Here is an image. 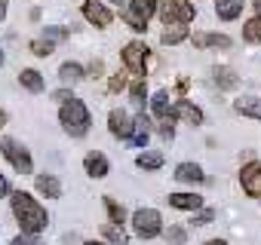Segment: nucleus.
Here are the masks:
<instances>
[{"label":"nucleus","mask_w":261,"mask_h":245,"mask_svg":"<svg viewBox=\"0 0 261 245\" xmlns=\"http://www.w3.org/2000/svg\"><path fill=\"white\" fill-rule=\"evenodd\" d=\"M13 215L19 218L22 224V233H43L46 224H49V215L46 208L25 190H16L13 193Z\"/></svg>","instance_id":"1"},{"label":"nucleus","mask_w":261,"mask_h":245,"mask_svg":"<svg viewBox=\"0 0 261 245\" xmlns=\"http://www.w3.org/2000/svg\"><path fill=\"white\" fill-rule=\"evenodd\" d=\"M59 119H62L65 132L74 135V138H83V135L89 132V110H86V104H83L80 98H74V95H71L68 101H62Z\"/></svg>","instance_id":"2"},{"label":"nucleus","mask_w":261,"mask_h":245,"mask_svg":"<svg viewBox=\"0 0 261 245\" xmlns=\"http://www.w3.org/2000/svg\"><path fill=\"white\" fill-rule=\"evenodd\" d=\"M157 13H160L163 25H188L197 16L191 0H157Z\"/></svg>","instance_id":"3"},{"label":"nucleus","mask_w":261,"mask_h":245,"mask_svg":"<svg viewBox=\"0 0 261 245\" xmlns=\"http://www.w3.org/2000/svg\"><path fill=\"white\" fill-rule=\"evenodd\" d=\"M154 13H157V0H133L123 13V22L133 31H148V22Z\"/></svg>","instance_id":"4"},{"label":"nucleus","mask_w":261,"mask_h":245,"mask_svg":"<svg viewBox=\"0 0 261 245\" xmlns=\"http://www.w3.org/2000/svg\"><path fill=\"white\" fill-rule=\"evenodd\" d=\"M133 233H136L139 239H154V236H160V233H163V218H160V211H154V208H139V211L133 215Z\"/></svg>","instance_id":"5"},{"label":"nucleus","mask_w":261,"mask_h":245,"mask_svg":"<svg viewBox=\"0 0 261 245\" xmlns=\"http://www.w3.org/2000/svg\"><path fill=\"white\" fill-rule=\"evenodd\" d=\"M0 150H4V157L10 160V166L19 172V175H31L34 172V163H31V154L19 144V141H13V138H4L0 141Z\"/></svg>","instance_id":"6"},{"label":"nucleus","mask_w":261,"mask_h":245,"mask_svg":"<svg viewBox=\"0 0 261 245\" xmlns=\"http://www.w3.org/2000/svg\"><path fill=\"white\" fill-rule=\"evenodd\" d=\"M123 62H126V68L133 71L136 77H145L148 46H145V43H139V40H133V43H126V49H123Z\"/></svg>","instance_id":"7"},{"label":"nucleus","mask_w":261,"mask_h":245,"mask_svg":"<svg viewBox=\"0 0 261 245\" xmlns=\"http://www.w3.org/2000/svg\"><path fill=\"white\" fill-rule=\"evenodd\" d=\"M83 16H86V22H92L95 28H108V25L114 22L111 10H108L105 4H98V0H86V4H83Z\"/></svg>","instance_id":"8"},{"label":"nucleus","mask_w":261,"mask_h":245,"mask_svg":"<svg viewBox=\"0 0 261 245\" xmlns=\"http://www.w3.org/2000/svg\"><path fill=\"white\" fill-rule=\"evenodd\" d=\"M240 184L249 196H261V163H249L240 172Z\"/></svg>","instance_id":"9"},{"label":"nucleus","mask_w":261,"mask_h":245,"mask_svg":"<svg viewBox=\"0 0 261 245\" xmlns=\"http://www.w3.org/2000/svg\"><path fill=\"white\" fill-rule=\"evenodd\" d=\"M108 129H111V135L129 141V135H133V119H129L126 110H111V116H108Z\"/></svg>","instance_id":"10"},{"label":"nucleus","mask_w":261,"mask_h":245,"mask_svg":"<svg viewBox=\"0 0 261 245\" xmlns=\"http://www.w3.org/2000/svg\"><path fill=\"white\" fill-rule=\"evenodd\" d=\"M148 138H151V119H148L145 113H139V116L133 119V135H129V141H133L136 147H145Z\"/></svg>","instance_id":"11"},{"label":"nucleus","mask_w":261,"mask_h":245,"mask_svg":"<svg viewBox=\"0 0 261 245\" xmlns=\"http://www.w3.org/2000/svg\"><path fill=\"white\" fill-rule=\"evenodd\" d=\"M169 205L181 208V211H200L203 208V196H197V193H169Z\"/></svg>","instance_id":"12"},{"label":"nucleus","mask_w":261,"mask_h":245,"mask_svg":"<svg viewBox=\"0 0 261 245\" xmlns=\"http://www.w3.org/2000/svg\"><path fill=\"white\" fill-rule=\"evenodd\" d=\"M243 7H246L243 0H215V16L221 22H233V19H240Z\"/></svg>","instance_id":"13"},{"label":"nucleus","mask_w":261,"mask_h":245,"mask_svg":"<svg viewBox=\"0 0 261 245\" xmlns=\"http://www.w3.org/2000/svg\"><path fill=\"white\" fill-rule=\"evenodd\" d=\"M194 46L197 49H230V37L227 34H194Z\"/></svg>","instance_id":"14"},{"label":"nucleus","mask_w":261,"mask_h":245,"mask_svg":"<svg viewBox=\"0 0 261 245\" xmlns=\"http://www.w3.org/2000/svg\"><path fill=\"white\" fill-rule=\"evenodd\" d=\"M83 169H86V175H89V178H105V175H108V160H105V154H98V150L86 154Z\"/></svg>","instance_id":"15"},{"label":"nucleus","mask_w":261,"mask_h":245,"mask_svg":"<svg viewBox=\"0 0 261 245\" xmlns=\"http://www.w3.org/2000/svg\"><path fill=\"white\" fill-rule=\"evenodd\" d=\"M172 116H178V119L191 122V126H200V122H203V110H200V107H194L191 101H178V104L172 107Z\"/></svg>","instance_id":"16"},{"label":"nucleus","mask_w":261,"mask_h":245,"mask_svg":"<svg viewBox=\"0 0 261 245\" xmlns=\"http://www.w3.org/2000/svg\"><path fill=\"white\" fill-rule=\"evenodd\" d=\"M175 178L185 181V184H203V181H206V175H203V169H200L197 163H181V166L175 169Z\"/></svg>","instance_id":"17"},{"label":"nucleus","mask_w":261,"mask_h":245,"mask_svg":"<svg viewBox=\"0 0 261 245\" xmlns=\"http://www.w3.org/2000/svg\"><path fill=\"white\" fill-rule=\"evenodd\" d=\"M37 190L46 196V199H59L62 196V184L56 175H37Z\"/></svg>","instance_id":"18"},{"label":"nucleus","mask_w":261,"mask_h":245,"mask_svg":"<svg viewBox=\"0 0 261 245\" xmlns=\"http://www.w3.org/2000/svg\"><path fill=\"white\" fill-rule=\"evenodd\" d=\"M151 110L157 113V119H175V116H172V104H169V95H166V92H157V95L151 98Z\"/></svg>","instance_id":"19"},{"label":"nucleus","mask_w":261,"mask_h":245,"mask_svg":"<svg viewBox=\"0 0 261 245\" xmlns=\"http://www.w3.org/2000/svg\"><path fill=\"white\" fill-rule=\"evenodd\" d=\"M19 80H22V86H25L28 92H34V95H37V92H43V77H40L34 68H25V71L19 74Z\"/></svg>","instance_id":"20"},{"label":"nucleus","mask_w":261,"mask_h":245,"mask_svg":"<svg viewBox=\"0 0 261 245\" xmlns=\"http://www.w3.org/2000/svg\"><path fill=\"white\" fill-rule=\"evenodd\" d=\"M136 166H139V169H145V172H157V169L163 166V154H154V150H145V154H139V160H136Z\"/></svg>","instance_id":"21"},{"label":"nucleus","mask_w":261,"mask_h":245,"mask_svg":"<svg viewBox=\"0 0 261 245\" xmlns=\"http://www.w3.org/2000/svg\"><path fill=\"white\" fill-rule=\"evenodd\" d=\"M233 107H237V113H243V116L261 119V101H258V98H240Z\"/></svg>","instance_id":"22"},{"label":"nucleus","mask_w":261,"mask_h":245,"mask_svg":"<svg viewBox=\"0 0 261 245\" xmlns=\"http://www.w3.org/2000/svg\"><path fill=\"white\" fill-rule=\"evenodd\" d=\"M59 77H62V83H80L83 80V68L77 62H65L59 68Z\"/></svg>","instance_id":"23"},{"label":"nucleus","mask_w":261,"mask_h":245,"mask_svg":"<svg viewBox=\"0 0 261 245\" xmlns=\"http://www.w3.org/2000/svg\"><path fill=\"white\" fill-rule=\"evenodd\" d=\"M243 40L246 43H261V13L243 25Z\"/></svg>","instance_id":"24"},{"label":"nucleus","mask_w":261,"mask_h":245,"mask_svg":"<svg viewBox=\"0 0 261 245\" xmlns=\"http://www.w3.org/2000/svg\"><path fill=\"white\" fill-rule=\"evenodd\" d=\"M212 74H215L218 89H237V83H240V80H237V74H233L230 68H215Z\"/></svg>","instance_id":"25"},{"label":"nucleus","mask_w":261,"mask_h":245,"mask_svg":"<svg viewBox=\"0 0 261 245\" xmlns=\"http://www.w3.org/2000/svg\"><path fill=\"white\" fill-rule=\"evenodd\" d=\"M105 236L111 239V245H129V233L120 227V224H105Z\"/></svg>","instance_id":"26"},{"label":"nucleus","mask_w":261,"mask_h":245,"mask_svg":"<svg viewBox=\"0 0 261 245\" xmlns=\"http://www.w3.org/2000/svg\"><path fill=\"white\" fill-rule=\"evenodd\" d=\"M163 46H175V43H181V40H188V28H169L166 25V31H163Z\"/></svg>","instance_id":"27"},{"label":"nucleus","mask_w":261,"mask_h":245,"mask_svg":"<svg viewBox=\"0 0 261 245\" xmlns=\"http://www.w3.org/2000/svg\"><path fill=\"white\" fill-rule=\"evenodd\" d=\"M129 95H133V101L142 107L145 104V98H148V86H145V77H139L136 83H133V89H129Z\"/></svg>","instance_id":"28"},{"label":"nucleus","mask_w":261,"mask_h":245,"mask_svg":"<svg viewBox=\"0 0 261 245\" xmlns=\"http://www.w3.org/2000/svg\"><path fill=\"white\" fill-rule=\"evenodd\" d=\"M105 205H108V215H111V221H114V224H123V218H126V211H123V205H120L117 199H111V196L105 199Z\"/></svg>","instance_id":"29"},{"label":"nucleus","mask_w":261,"mask_h":245,"mask_svg":"<svg viewBox=\"0 0 261 245\" xmlns=\"http://www.w3.org/2000/svg\"><path fill=\"white\" fill-rule=\"evenodd\" d=\"M31 52L40 55V58H46V55H53V43L43 40V37H40V40H31Z\"/></svg>","instance_id":"30"},{"label":"nucleus","mask_w":261,"mask_h":245,"mask_svg":"<svg viewBox=\"0 0 261 245\" xmlns=\"http://www.w3.org/2000/svg\"><path fill=\"white\" fill-rule=\"evenodd\" d=\"M13 245H43V242H40V233H22L13 239Z\"/></svg>","instance_id":"31"},{"label":"nucleus","mask_w":261,"mask_h":245,"mask_svg":"<svg viewBox=\"0 0 261 245\" xmlns=\"http://www.w3.org/2000/svg\"><path fill=\"white\" fill-rule=\"evenodd\" d=\"M65 37H68L65 28H46V31H43V40H49V43H59V40H65Z\"/></svg>","instance_id":"32"},{"label":"nucleus","mask_w":261,"mask_h":245,"mask_svg":"<svg viewBox=\"0 0 261 245\" xmlns=\"http://www.w3.org/2000/svg\"><path fill=\"white\" fill-rule=\"evenodd\" d=\"M166 239H169L172 245H185V230H181V227H169Z\"/></svg>","instance_id":"33"},{"label":"nucleus","mask_w":261,"mask_h":245,"mask_svg":"<svg viewBox=\"0 0 261 245\" xmlns=\"http://www.w3.org/2000/svg\"><path fill=\"white\" fill-rule=\"evenodd\" d=\"M160 135H163L166 141H172V135H175V129H172V119H160Z\"/></svg>","instance_id":"34"},{"label":"nucleus","mask_w":261,"mask_h":245,"mask_svg":"<svg viewBox=\"0 0 261 245\" xmlns=\"http://www.w3.org/2000/svg\"><path fill=\"white\" fill-rule=\"evenodd\" d=\"M108 89H111V92H123V89H126V77H120V74H117V77H111Z\"/></svg>","instance_id":"35"},{"label":"nucleus","mask_w":261,"mask_h":245,"mask_svg":"<svg viewBox=\"0 0 261 245\" xmlns=\"http://www.w3.org/2000/svg\"><path fill=\"white\" fill-rule=\"evenodd\" d=\"M212 218H215V211H212V208H206V211H200V215L194 218V224H197V227H206Z\"/></svg>","instance_id":"36"},{"label":"nucleus","mask_w":261,"mask_h":245,"mask_svg":"<svg viewBox=\"0 0 261 245\" xmlns=\"http://www.w3.org/2000/svg\"><path fill=\"white\" fill-rule=\"evenodd\" d=\"M7 193H10V184H7L4 175H0V196H7Z\"/></svg>","instance_id":"37"},{"label":"nucleus","mask_w":261,"mask_h":245,"mask_svg":"<svg viewBox=\"0 0 261 245\" xmlns=\"http://www.w3.org/2000/svg\"><path fill=\"white\" fill-rule=\"evenodd\" d=\"M53 98H56V101H68V98H71V92H65V89H62V92H56Z\"/></svg>","instance_id":"38"},{"label":"nucleus","mask_w":261,"mask_h":245,"mask_svg":"<svg viewBox=\"0 0 261 245\" xmlns=\"http://www.w3.org/2000/svg\"><path fill=\"white\" fill-rule=\"evenodd\" d=\"M4 126H7V113L0 110V132H4Z\"/></svg>","instance_id":"39"},{"label":"nucleus","mask_w":261,"mask_h":245,"mask_svg":"<svg viewBox=\"0 0 261 245\" xmlns=\"http://www.w3.org/2000/svg\"><path fill=\"white\" fill-rule=\"evenodd\" d=\"M7 16V0H0V19Z\"/></svg>","instance_id":"40"},{"label":"nucleus","mask_w":261,"mask_h":245,"mask_svg":"<svg viewBox=\"0 0 261 245\" xmlns=\"http://www.w3.org/2000/svg\"><path fill=\"white\" fill-rule=\"evenodd\" d=\"M206 245H227V242H224V239H209Z\"/></svg>","instance_id":"41"},{"label":"nucleus","mask_w":261,"mask_h":245,"mask_svg":"<svg viewBox=\"0 0 261 245\" xmlns=\"http://www.w3.org/2000/svg\"><path fill=\"white\" fill-rule=\"evenodd\" d=\"M255 7H258V13H261V0H255Z\"/></svg>","instance_id":"42"},{"label":"nucleus","mask_w":261,"mask_h":245,"mask_svg":"<svg viewBox=\"0 0 261 245\" xmlns=\"http://www.w3.org/2000/svg\"><path fill=\"white\" fill-rule=\"evenodd\" d=\"M86 245H105V242H86Z\"/></svg>","instance_id":"43"},{"label":"nucleus","mask_w":261,"mask_h":245,"mask_svg":"<svg viewBox=\"0 0 261 245\" xmlns=\"http://www.w3.org/2000/svg\"><path fill=\"white\" fill-rule=\"evenodd\" d=\"M0 65H4V49H0Z\"/></svg>","instance_id":"44"},{"label":"nucleus","mask_w":261,"mask_h":245,"mask_svg":"<svg viewBox=\"0 0 261 245\" xmlns=\"http://www.w3.org/2000/svg\"><path fill=\"white\" fill-rule=\"evenodd\" d=\"M111 4H123V0H111Z\"/></svg>","instance_id":"45"}]
</instances>
